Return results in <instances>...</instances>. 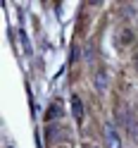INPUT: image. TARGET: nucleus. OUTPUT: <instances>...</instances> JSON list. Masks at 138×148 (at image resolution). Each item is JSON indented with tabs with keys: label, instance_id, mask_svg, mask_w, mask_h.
Listing matches in <instances>:
<instances>
[{
	"label": "nucleus",
	"instance_id": "1",
	"mask_svg": "<svg viewBox=\"0 0 138 148\" xmlns=\"http://www.w3.org/2000/svg\"><path fill=\"white\" fill-rule=\"evenodd\" d=\"M103 138H105V146L107 148H122V136H119L117 127L112 122H105L103 124Z\"/></svg>",
	"mask_w": 138,
	"mask_h": 148
},
{
	"label": "nucleus",
	"instance_id": "2",
	"mask_svg": "<svg viewBox=\"0 0 138 148\" xmlns=\"http://www.w3.org/2000/svg\"><path fill=\"white\" fill-rule=\"evenodd\" d=\"M136 41H138V34H136L133 26H122V29H119V34H117V43H119V48H122V50L136 45Z\"/></svg>",
	"mask_w": 138,
	"mask_h": 148
},
{
	"label": "nucleus",
	"instance_id": "3",
	"mask_svg": "<svg viewBox=\"0 0 138 148\" xmlns=\"http://www.w3.org/2000/svg\"><path fill=\"white\" fill-rule=\"evenodd\" d=\"M93 84H95V91H98V93H105V91H107V72H105V69H98V72H95Z\"/></svg>",
	"mask_w": 138,
	"mask_h": 148
},
{
	"label": "nucleus",
	"instance_id": "4",
	"mask_svg": "<svg viewBox=\"0 0 138 148\" xmlns=\"http://www.w3.org/2000/svg\"><path fill=\"white\" fill-rule=\"evenodd\" d=\"M71 112H74V119L79 124L84 122V100L79 96H71Z\"/></svg>",
	"mask_w": 138,
	"mask_h": 148
},
{
	"label": "nucleus",
	"instance_id": "5",
	"mask_svg": "<svg viewBox=\"0 0 138 148\" xmlns=\"http://www.w3.org/2000/svg\"><path fill=\"white\" fill-rule=\"evenodd\" d=\"M60 117H62V103H60V100H52L50 108H48L45 119H48V122H52V119H60Z\"/></svg>",
	"mask_w": 138,
	"mask_h": 148
},
{
	"label": "nucleus",
	"instance_id": "6",
	"mask_svg": "<svg viewBox=\"0 0 138 148\" xmlns=\"http://www.w3.org/2000/svg\"><path fill=\"white\" fill-rule=\"evenodd\" d=\"M126 129H128V134H131V138L138 143V119H131V124H128Z\"/></svg>",
	"mask_w": 138,
	"mask_h": 148
},
{
	"label": "nucleus",
	"instance_id": "7",
	"mask_svg": "<svg viewBox=\"0 0 138 148\" xmlns=\"http://www.w3.org/2000/svg\"><path fill=\"white\" fill-rule=\"evenodd\" d=\"M19 38H22V48H24V53H31V43H29V38H26L24 31H19Z\"/></svg>",
	"mask_w": 138,
	"mask_h": 148
},
{
	"label": "nucleus",
	"instance_id": "8",
	"mask_svg": "<svg viewBox=\"0 0 138 148\" xmlns=\"http://www.w3.org/2000/svg\"><path fill=\"white\" fill-rule=\"evenodd\" d=\"M133 67L138 69V50H136V55H133Z\"/></svg>",
	"mask_w": 138,
	"mask_h": 148
},
{
	"label": "nucleus",
	"instance_id": "9",
	"mask_svg": "<svg viewBox=\"0 0 138 148\" xmlns=\"http://www.w3.org/2000/svg\"><path fill=\"white\" fill-rule=\"evenodd\" d=\"M88 148H100V146H88Z\"/></svg>",
	"mask_w": 138,
	"mask_h": 148
}]
</instances>
